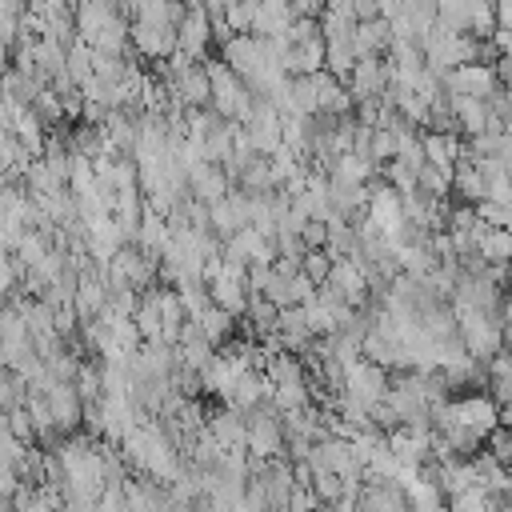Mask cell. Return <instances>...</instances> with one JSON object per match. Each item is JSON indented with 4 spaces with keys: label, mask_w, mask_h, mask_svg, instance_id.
<instances>
[{
    "label": "cell",
    "mask_w": 512,
    "mask_h": 512,
    "mask_svg": "<svg viewBox=\"0 0 512 512\" xmlns=\"http://www.w3.org/2000/svg\"><path fill=\"white\" fill-rule=\"evenodd\" d=\"M208 64V80H212V108L224 116V120H244L256 104V92L220 60H204Z\"/></svg>",
    "instance_id": "obj_1"
},
{
    "label": "cell",
    "mask_w": 512,
    "mask_h": 512,
    "mask_svg": "<svg viewBox=\"0 0 512 512\" xmlns=\"http://www.w3.org/2000/svg\"><path fill=\"white\" fill-rule=\"evenodd\" d=\"M388 380H392V372L384 368V364H376V360H368V356H360V360H352L348 368H344V396H352L356 404H364V408H372L376 400H384L388 396Z\"/></svg>",
    "instance_id": "obj_2"
},
{
    "label": "cell",
    "mask_w": 512,
    "mask_h": 512,
    "mask_svg": "<svg viewBox=\"0 0 512 512\" xmlns=\"http://www.w3.org/2000/svg\"><path fill=\"white\" fill-rule=\"evenodd\" d=\"M128 40H132V48H136V56H144V60H168L176 48H180V40H176V24H164V20H132L128 24Z\"/></svg>",
    "instance_id": "obj_3"
},
{
    "label": "cell",
    "mask_w": 512,
    "mask_h": 512,
    "mask_svg": "<svg viewBox=\"0 0 512 512\" xmlns=\"http://www.w3.org/2000/svg\"><path fill=\"white\" fill-rule=\"evenodd\" d=\"M352 100H380L392 84V60L388 56H356L352 76L344 80Z\"/></svg>",
    "instance_id": "obj_4"
},
{
    "label": "cell",
    "mask_w": 512,
    "mask_h": 512,
    "mask_svg": "<svg viewBox=\"0 0 512 512\" xmlns=\"http://www.w3.org/2000/svg\"><path fill=\"white\" fill-rule=\"evenodd\" d=\"M452 424H460V428L476 432L480 440H488V432L500 424V400L484 396V392L460 396V400H452Z\"/></svg>",
    "instance_id": "obj_5"
},
{
    "label": "cell",
    "mask_w": 512,
    "mask_h": 512,
    "mask_svg": "<svg viewBox=\"0 0 512 512\" xmlns=\"http://www.w3.org/2000/svg\"><path fill=\"white\" fill-rule=\"evenodd\" d=\"M444 88L448 92H468V96H492L500 88V72L496 64L488 60H468V64H456L452 72H444Z\"/></svg>",
    "instance_id": "obj_6"
},
{
    "label": "cell",
    "mask_w": 512,
    "mask_h": 512,
    "mask_svg": "<svg viewBox=\"0 0 512 512\" xmlns=\"http://www.w3.org/2000/svg\"><path fill=\"white\" fill-rule=\"evenodd\" d=\"M176 40H180V48H184L188 56L208 60V48H212L216 40H212V16H208L204 4H188L184 20L176 24Z\"/></svg>",
    "instance_id": "obj_7"
},
{
    "label": "cell",
    "mask_w": 512,
    "mask_h": 512,
    "mask_svg": "<svg viewBox=\"0 0 512 512\" xmlns=\"http://www.w3.org/2000/svg\"><path fill=\"white\" fill-rule=\"evenodd\" d=\"M328 284L348 300V304H356V308H364L368 300H372V284H368V276H364V268L352 260V256H336L332 260V272H328Z\"/></svg>",
    "instance_id": "obj_8"
},
{
    "label": "cell",
    "mask_w": 512,
    "mask_h": 512,
    "mask_svg": "<svg viewBox=\"0 0 512 512\" xmlns=\"http://www.w3.org/2000/svg\"><path fill=\"white\" fill-rule=\"evenodd\" d=\"M188 188H192L196 200L212 204V200H220V196L232 192V176L216 160H196V164H188Z\"/></svg>",
    "instance_id": "obj_9"
},
{
    "label": "cell",
    "mask_w": 512,
    "mask_h": 512,
    "mask_svg": "<svg viewBox=\"0 0 512 512\" xmlns=\"http://www.w3.org/2000/svg\"><path fill=\"white\" fill-rule=\"evenodd\" d=\"M44 396H48L52 416H56V424H60V432H64V436H68V432H76V428L84 424V396L76 392V380H56Z\"/></svg>",
    "instance_id": "obj_10"
},
{
    "label": "cell",
    "mask_w": 512,
    "mask_h": 512,
    "mask_svg": "<svg viewBox=\"0 0 512 512\" xmlns=\"http://www.w3.org/2000/svg\"><path fill=\"white\" fill-rule=\"evenodd\" d=\"M208 432L216 436V444L220 448H248V416L240 412V408H232V404H224V408H216V412H208Z\"/></svg>",
    "instance_id": "obj_11"
},
{
    "label": "cell",
    "mask_w": 512,
    "mask_h": 512,
    "mask_svg": "<svg viewBox=\"0 0 512 512\" xmlns=\"http://www.w3.org/2000/svg\"><path fill=\"white\" fill-rule=\"evenodd\" d=\"M448 104H452V120L464 136H476L488 128L492 112H488V100L484 96H468V92H448Z\"/></svg>",
    "instance_id": "obj_12"
},
{
    "label": "cell",
    "mask_w": 512,
    "mask_h": 512,
    "mask_svg": "<svg viewBox=\"0 0 512 512\" xmlns=\"http://www.w3.org/2000/svg\"><path fill=\"white\" fill-rule=\"evenodd\" d=\"M420 140H424L428 164H436V168H444V172H452V168L460 164V156H464V140L456 136V128H432V132H424Z\"/></svg>",
    "instance_id": "obj_13"
},
{
    "label": "cell",
    "mask_w": 512,
    "mask_h": 512,
    "mask_svg": "<svg viewBox=\"0 0 512 512\" xmlns=\"http://www.w3.org/2000/svg\"><path fill=\"white\" fill-rule=\"evenodd\" d=\"M388 44H392V24L384 16H368L356 24L352 32V48L356 56H388Z\"/></svg>",
    "instance_id": "obj_14"
},
{
    "label": "cell",
    "mask_w": 512,
    "mask_h": 512,
    "mask_svg": "<svg viewBox=\"0 0 512 512\" xmlns=\"http://www.w3.org/2000/svg\"><path fill=\"white\" fill-rule=\"evenodd\" d=\"M324 68V36H304V40H288V76H308Z\"/></svg>",
    "instance_id": "obj_15"
},
{
    "label": "cell",
    "mask_w": 512,
    "mask_h": 512,
    "mask_svg": "<svg viewBox=\"0 0 512 512\" xmlns=\"http://www.w3.org/2000/svg\"><path fill=\"white\" fill-rule=\"evenodd\" d=\"M452 192H460L468 204H476V200L488 196V176L480 172V164L472 156H460V164L452 168Z\"/></svg>",
    "instance_id": "obj_16"
},
{
    "label": "cell",
    "mask_w": 512,
    "mask_h": 512,
    "mask_svg": "<svg viewBox=\"0 0 512 512\" xmlns=\"http://www.w3.org/2000/svg\"><path fill=\"white\" fill-rule=\"evenodd\" d=\"M328 204H332V212L352 220V216H360L368 208V184H344V180L328 176Z\"/></svg>",
    "instance_id": "obj_17"
},
{
    "label": "cell",
    "mask_w": 512,
    "mask_h": 512,
    "mask_svg": "<svg viewBox=\"0 0 512 512\" xmlns=\"http://www.w3.org/2000/svg\"><path fill=\"white\" fill-rule=\"evenodd\" d=\"M372 172H376V164H372L368 156H360V152H340V156L328 164V176H332V180H344V184H368Z\"/></svg>",
    "instance_id": "obj_18"
},
{
    "label": "cell",
    "mask_w": 512,
    "mask_h": 512,
    "mask_svg": "<svg viewBox=\"0 0 512 512\" xmlns=\"http://www.w3.org/2000/svg\"><path fill=\"white\" fill-rule=\"evenodd\" d=\"M168 236H172L168 216H160V212L144 208V220H140V228H136V244H140L144 252L160 256V252H164V244H168Z\"/></svg>",
    "instance_id": "obj_19"
},
{
    "label": "cell",
    "mask_w": 512,
    "mask_h": 512,
    "mask_svg": "<svg viewBox=\"0 0 512 512\" xmlns=\"http://www.w3.org/2000/svg\"><path fill=\"white\" fill-rule=\"evenodd\" d=\"M476 252L488 264H512V228H492L488 224L476 240Z\"/></svg>",
    "instance_id": "obj_20"
},
{
    "label": "cell",
    "mask_w": 512,
    "mask_h": 512,
    "mask_svg": "<svg viewBox=\"0 0 512 512\" xmlns=\"http://www.w3.org/2000/svg\"><path fill=\"white\" fill-rule=\"evenodd\" d=\"M200 332L220 348L224 340H232V332H236V312H228V308H220V304H208L200 316Z\"/></svg>",
    "instance_id": "obj_21"
},
{
    "label": "cell",
    "mask_w": 512,
    "mask_h": 512,
    "mask_svg": "<svg viewBox=\"0 0 512 512\" xmlns=\"http://www.w3.org/2000/svg\"><path fill=\"white\" fill-rule=\"evenodd\" d=\"M404 492H408V508H440L448 500L444 488L428 476V468H420V476L412 484H404Z\"/></svg>",
    "instance_id": "obj_22"
},
{
    "label": "cell",
    "mask_w": 512,
    "mask_h": 512,
    "mask_svg": "<svg viewBox=\"0 0 512 512\" xmlns=\"http://www.w3.org/2000/svg\"><path fill=\"white\" fill-rule=\"evenodd\" d=\"M352 64H356V48L352 40H324V68L340 80L352 76Z\"/></svg>",
    "instance_id": "obj_23"
},
{
    "label": "cell",
    "mask_w": 512,
    "mask_h": 512,
    "mask_svg": "<svg viewBox=\"0 0 512 512\" xmlns=\"http://www.w3.org/2000/svg\"><path fill=\"white\" fill-rule=\"evenodd\" d=\"M236 184H240L244 192H272L276 180H272V164H268V156H252V160L244 164V172H240Z\"/></svg>",
    "instance_id": "obj_24"
},
{
    "label": "cell",
    "mask_w": 512,
    "mask_h": 512,
    "mask_svg": "<svg viewBox=\"0 0 512 512\" xmlns=\"http://www.w3.org/2000/svg\"><path fill=\"white\" fill-rule=\"evenodd\" d=\"M68 76H72V84H88L92 80V44L84 36H76L68 44Z\"/></svg>",
    "instance_id": "obj_25"
},
{
    "label": "cell",
    "mask_w": 512,
    "mask_h": 512,
    "mask_svg": "<svg viewBox=\"0 0 512 512\" xmlns=\"http://www.w3.org/2000/svg\"><path fill=\"white\" fill-rule=\"evenodd\" d=\"M416 188L420 192H428V196H448L452 192V172H444V168H436V164H420V172H416Z\"/></svg>",
    "instance_id": "obj_26"
},
{
    "label": "cell",
    "mask_w": 512,
    "mask_h": 512,
    "mask_svg": "<svg viewBox=\"0 0 512 512\" xmlns=\"http://www.w3.org/2000/svg\"><path fill=\"white\" fill-rule=\"evenodd\" d=\"M76 392L84 396V404H92V400L104 396V372L92 360H80V368H76Z\"/></svg>",
    "instance_id": "obj_27"
},
{
    "label": "cell",
    "mask_w": 512,
    "mask_h": 512,
    "mask_svg": "<svg viewBox=\"0 0 512 512\" xmlns=\"http://www.w3.org/2000/svg\"><path fill=\"white\" fill-rule=\"evenodd\" d=\"M496 24H500L496 20V0H472L468 4V32L472 36H492Z\"/></svg>",
    "instance_id": "obj_28"
},
{
    "label": "cell",
    "mask_w": 512,
    "mask_h": 512,
    "mask_svg": "<svg viewBox=\"0 0 512 512\" xmlns=\"http://www.w3.org/2000/svg\"><path fill=\"white\" fill-rule=\"evenodd\" d=\"M312 488H316L320 504H336L340 492H344V476L332 472V468H316V472H312Z\"/></svg>",
    "instance_id": "obj_29"
},
{
    "label": "cell",
    "mask_w": 512,
    "mask_h": 512,
    "mask_svg": "<svg viewBox=\"0 0 512 512\" xmlns=\"http://www.w3.org/2000/svg\"><path fill=\"white\" fill-rule=\"evenodd\" d=\"M384 180L404 196V192H416V168L412 164H404L400 156H392L388 164H384Z\"/></svg>",
    "instance_id": "obj_30"
},
{
    "label": "cell",
    "mask_w": 512,
    "mask_h": 512,
    "mask_svg": "<svg viewBox=\"0 0 512 512\" xmlns=\"http://www.w3.org/2000/svg\"><path fill=\"white\" fill-rule=\"evenodd\" d=\"M332 260H336V256H332L328 248H304L300 268H304V272H308L316 284H324V280H328V272H332Z\"/></svg>",
    "instance_id": "obj_31"
},
{
    "label": "cell",
    "mask_w": 512,
    "mask_h": 512,
    "mask_svg": "<svg viewBox=\"0 0 512 512\" xmlns=\"http://www.w3.org/2000/svg\"><path fill=\"white\" fill-rule=\"evenodd\" d=\"M8 428L24 440V444H36V424H32V412L24 408V404H16V408H8Z\"/></svg>",
    "instance_id": "obj_32"
},
{
    "label": "cell",
    "mask_w": 512,
    "mask_h": 512,
    "mask_svg": "<svg viewBox=\"0 0 512 512\" xmlns=\"http://www.w3.org/2000/svg\"><path fill=\"white\" fill-rule=\"evenodd\" d=\"M16 280H20V264H16V256H12L8 248H0V292L12 296Z\"/></svg>",
    "instance_id": "obj_33"
},
{
    "label": "cell",
    "mask_w": 512,
    "mask_h": 512,
    "mask_svg": "<svg viewBox=\"0 0 512 512\" xmlns=\"http://www.w3.org/2000/svg\"><path fill=\"white\" fill-rule=\"evenodd\" d=\"M16 484H20V464H16L12 456H4V452H0V492H4V496H12V492H16Z\"/></svg>",
    "instance_id": "obj_34"
},
{
    "label": "cell",
    "mask_w": 512,
    "mask_h": 512,
    "mask_svg": "<svg viewBox=\"0 0 512 512\" xmlns=\"http://www.w3.org/2000/svg\"><path fill=\"white\" fill-rule=\"evenodd\" d=\"M8 68H12V52H8V44H0V80H4Z\"/></svg>",
    "instance_id": "obj_35"
},
{
    "label": "cell",
    "mask_w": 512,
    "mask_h": 512,
    "mask_svg": "<svg viewBox=\"0 0 512 512\" xmlns=\"http://www.w3.org/2000/svg\"><path fill=\"white\" fill-rule=\"evenodd\" d=\"M500 312H504V324H512V292L504 296V308H500Z\"/></svg>",
    "instance_id": "obj_36"
},
{
    "label": "cell",
    "mask_w": 512,
    "mask_h": 512,
    "mask_svg": "<svg viewBox=\"0 0 512 512\" xmlns=\"http://www.w3.org/2000/svg\"><path fill=\"white\" fill-rule=\"evenodd\" d=\"M500 496H504V504L512 508V476H508V484H504V492H500Z\"/></svg>",
    "instance_id": "obj_37"
},
{
    "label": "cell",
    "mask_w": 512,
    "mask_h": 512,
    "mask_svg": "<svg viewBox=\"0 0 512 512\" xmlns=\"http://www.w3.org/2000/svg\"><path fill=\"white\" fill-rule=\"evenodd\" d=\"M184 4H200V0H184Z\"/></svg>",
    "instance_id": "obj_38"
}]
</instances>
